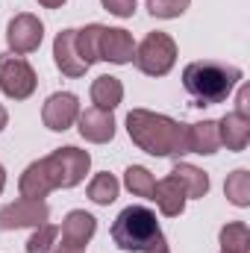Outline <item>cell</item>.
<instances>
[{
  "instance_id": "obj_1",
  "label": "cell",
  "mask_w": 250,
  "mask_h": 253,
  "mask_svg": "<svg viewBox=\"0 0 250 253\" xmlns=\"http://www.w3.org/2000/svg\"><path fill=\"white\" fill-rule=\"evenodd\" d=\"M126 132L132 144L150 156H183L186 147V124L150 112V109H132L126 115Z\"/></svg>"
},
{
  "instance_id": "obj_2",
  "label": "cell",
  "mask_w": 250,
  "mask_h": 253,
  "mask_svg": "<svg viewBox=\"0 0 250 253\" xmlns=\"http://www.w3.org/2000/svg\"><path fill=\"white\" fill-rule=\"evenodd\" d=\"M242 83V68L215 59H197L183 68V85L197 106H215L224 103L233 88Z\"/></svg>"
},
{
  "instance_id": "obj_3",
  "label": "cell",
  "mask_w": 250,
  "mask_h": 253,
  "mask_svg": "<svg viewBox=\"0 0 250 253\" xmlns=\"http://www.w3.org/2000/svg\"><path fill=\"white\" fill-rule=\"evenodd\" d=\"M165 236L159 230L156 212H150L147 206H126L124 212L115 218V224H112V242L121 251L144 253L147 248H153Z\"/></svg>"
},
{
  "instance_id": "obj_4",
  "label": "cell",
  "mask_w": 250,
  "mask_h": 253,
  "mask_svg": "<svg viewBox=\"0 0 250 253\" xmlns=\"http://www.w3.org/2000/svg\"><path fill=\"white\" fill-rule=\"evenodd\" d=\"M42 168H44L53 189H74L85 180V174L91 168V156H88V150H80V147L68 144V147L53 150L50 156H44Z\"/></svg>"
},
{
  "instance_id": "obj_5",
  "label": "cell",
  "mask_w": 250,
  "mask_h": 253,
  "mask_svg": "<svg viewBox=\"0 0 250 253\" xmlns=\"http://www.w3.org/2000/svg\"><path fill=\"white\" fill-rule=\"evenodd\" d=\"M135 68L147 77H165L174 62H177V42L168 36V33H147L144 42L135 47V56H132Z\"/></svg>"
},
{
  "instance_id": "obj_6",
  "label": "cell",
  "mask_w": 250,
  "mask_h": 253,
  "mask_svg": "<svg viewBox=\"0 0 250 253\" xmlns=\"http://www.w3.org/2000/svg\"><path fill=\"white\" fill-rule=\"evenodd\" d=\"M39 85V77L33 65L18 53H0V91L12 100H27L33 97Z\"/></svg>"
},
{
  "instance_id": "obj_7",
  "label": "cell",
  "mask_w": 250,
  "mask_h": 253,
  "mask_svg": "<svg viewBox=\"0 0 250 253\" xmlns=\"http://www.w3.org/2000/svg\"><path fill=\"white\" fill-rule=\"evenodd\" d=\"M42 39H44V24H42L36 15H30V12L15 15V18L9 21V27H6V44H9V50L18 53V56L39 50Z\"/></svg>"
},
{
  "instance_id": "obj_8",
  "label": "cell",
  "mask_w": 250,
  "mask_h": 253,
  "mask_svg": "<svg viewBox=\"0 0 250 253\" xmlns=\"http://www.w3.org/2000/svg\"><path fill=\"white\" fill-rule=\"evenodd\" d=\"M50 209L44 200L18 197L15 203H6L0 209V230H24V227H42L47 221Z\"/></svg>"
},
{
  "instance_id": "obj_9",
  "label": "cell",
  "mask_w": 250,
  "mask_h": 253,
  "mask_svg": "<svg viewBox=\"0 0 250 253\" xmlns=\"http://www.w3.org/2000/svg\"><path fill=\"white\" fill-rule=\"evenodd\" d=\"M80 100H77V94H71V91H56V94H50L47 100H44V109H42V121L47 129H53V132H65V129H71V126L77 124V118H80Z\"/></svg>"
},
{
  "instance_id": "obj_10",
  "label": "cell",
  "mask_w": 250,
  "mask_h": 253,
  "mask_svg": "<svg viewBox=\"0 0 250 253\" xmlns=\"http://www.w3.org/2000/svg\"><path fill=\"white\" fill-rule=\"evenodd\" d=\"M94 230H97V221H94V215H88L85 209H74V212H68L62 221V248H71V251H83L88 242H91V236H94Z\"/></svg>"
},
{
  "instance_id": "obj_11",
  "label": "cell",
  "mask_w": 250,
  "mask_h": 253,
  "mask_svg": "<svg viewBox=\"0 0 250 253\" xmlns=\"http://www.w3.org/2000/svg\"><path fill=\"white\" fill-rule=\"evenodd\" d=\"M135 56V42L132 36L121 30V27H103V36H100V59L112 65H126L132 62Z\"/></svg>"
},
{
  "instance_id": "obj_12",
  "label": "cell",
  "mask_w": 250,
  "mask_h": 253,
  "mask_svg": "<svg viewBox=\"0 0 250 253\" xmlns=\"http://www.w3.org/2000/svg\"><path fill=\"white\" fill-rule=\"evenodd\" d=\"M53 62L65 77H83L88 71V65L80 59L77 50V30H62L53 42Z\"/></svg>"
},
{
  "instance_id": "obj_13",
  "label": "cell",
  "mask_w": 250,
  "mask_h": 253,
  "mask_svg": "<svg viewBox=\"0 0 250 253\" xmlns=\"http://www.w3.org/2000/svg\"><path fill=\"white\" fill-rule=\"evenodd\" d=\"M77 124H80V135H83L85 141L106 144V141L115 138V118H112V112H103V109H97V106L80 112Z\"/></svg>"
},
{
  "instance_id": "obj_14",
  "label": "cell",
  "mask_w": 250,
  "mask_h": 253,
  "mask_svg": "<svg viewBox=\"0 0 250 253\" xmlns=\"http://www.w3.org/2000/svg\"><path fill=\"white\" fill-rule=\"evenodd\" d=\"M150 200H156V206H159V212L165 218H177V215H183L188 197H186V189L180 186V180L168 174L165 180H159L153 186V197Z\"/></svg>"
},
{
  "instance_id": "obj_15",
  "label": "cell",
  "mask_w": 250,
  "mask_h": 253,
  "mask_svg": "<svg viewBox=\"0 0 250 253\" xmlns=\"http://www.w3.org/2000/svg\"><path fill=\"white\" fill-rule=\"evenodd\" d=\"M218 138H221V144L227 150L242 153L250 141V118L248 115H239V112H227L218 121Z\"/></svg>"
},
{
  "instance_id": "obj_16",
  "label": "cell",
  "mask_w": 250,
  "mask_h": 253,
  "mask_svg": "<svg viewBox=\"0 0 250 253\" xmlns=\"http://www.w3.org/2000/svg\"><path fill=\"white\" fill-rule=\"evenodd\" d=\"M186 147H188V153H200V156L218 153V147H221L218 121H200V124L186 126Z\"/></svg>"
},
{
  "instance_id": "obj_17",
  "label": "cell",
  "mask_w": 250,
  "mask_h": 253,
  "mask_svg": "<svg viewBox=\"0 0 250 253\" xmlns=\"http://www.w3.org/2000/svg\"><path fill=\"white\" fill-rule=\"evenodd\" d=\"M124 100V83L112 74H103L91 83V103L103 112H112Z\"/></svg>"
},
{
  "instance_id": "obj_18",
  "label": "cell",
  "mask_w": 250,
  "mask_h": 253,
  "mask_svg": "<svg viewBox=\"0 0 250 253\" xmlns=\"http://www.w3.org/2000/svg\"><path fill=\"white\" fill-rule=\"evenodd\" d=\"M18 189H21V197H33V200H44L53 191L47 174H44V168H42V159L33 162V165H27V171L18 180Z\"/></svg>"
},
{
  "instance_id": "obj_19",
  "label": "cell",
  "mask_w": 250,
  "mask_h": 253,
  "mask_svg": "<svg viewBox=\"0 0 250 253\" xmlns=\"http://www.w3.org/2000/svg\"><path fill=\"white\" fill-rule=\"evenodd\" d=\"M171 177L180 180V186L186 189V197H206V191H209V174L188 162H177L171 168Z\"/></svg>"
},
{
  "instance_id": "obj_20",
  "label": "cell",
  "mask_w": 250,
  "mask_h": 253,
  "mask_svg": "<svg viewBox=\"0 0 250 253\" xmlns=\"http://www.w3.org/2000/svg\"><path fill=\"white\" fill-rule=\"evenodd\" d=\"M100 36H103V24H88V27L77 30V50L88 68L100 59Z\"/></svg>"
},
{
  "instance_id": "obj_21",
  "label": "cell",
  "mask_w": 250,
  "mask_h": 253,
  "mask_svg": "<svg viewBox=\"0 0 250 253\" xmlns=\"http://www.w3.org/2000/svg\"><path fill=\"white\" fill-rule=\"evenodd\" d=\"M221 251L224 253H250V230L245 221H233L221 227Z\"/></svg>"
},
{
  "instance_id": "obj_22",
  "label": "cell",
  "mask_w": 250,
  "mask_h": 253,
  "mask_svg": "<svg viewBox=\"0 0 250 253\" xmlns=\"http://www.w3.org/2000/svg\"><path fill=\"white\" fill-rule=\"evenodd\" d=\"M224 194L233 206H250V171L245 168L233 171L224 183Z\"/></svg>"
},
{
  "instance_id": "obj_23",
  "label": "cell",
  "mask_w": 250,
  "mask_h": 253,
  "mask_svg": "<svg viewBox=\"0 0 250 253\" xmlns=\"http://www.w3.org/2000/svg\"><path fill=\"white\" fill-rule=\"evenodd\" d=\"M118 180L109 174V171H100L91 183H88V197L97 203V206H109V203H115V197H118Z\"/></svg>"
},
{
  "instance_id": "obj_24",
  "label": "cell",
  "mask_w": 250,
  "mask_h": 253,
  "mask_svg": "<svg viewBox=\"0 0 250 253\" xmlns=\"http://www.w3.org/2000/svg\"><path fill=\"white\" fill-rule=\"evenodd\" d=\"M124 186L135 197H153V186H156V180H153V174L147 171V168H141V165H129L124 171Z\"/></svg>"
},
{
  "instance_id": "obj_25",
  "label": "cell",
  "mask_w": 250,
  "mask_h": 253,
  "mask_svg": "<svg viewBox=\"0 0 250 253\" xmlns=\"http://www.w3.org/2000/svg\"><path fill=\"white\" fill-rule=\"evenodd\" d=\"M56 236H59V227H53V224L44 221V224L36 227V233L27 239V253H50Z\"/></svg>"
},
{
  "instance_id": "obj_26",
  "label": "cell",
  "mask_w": 250,
  "mask_h": 253,
  "mask_svg": "<svg viewBox=\"0 0 250 253\" xmlns=\"http://www.w3.org/2000/svg\"><path fill=\"white\" fill-rule=\"evenodd\" d=\"M191 0H147V9L153 18H180Z\"/></svg>"
},
{
  "instance_id": "obj_27",
  "label": "cell",
  "mask_w": 250,
  "mask_h": 253,
  "mask_svg": "<svg viewBox=\"0 0 250 253\" xmlns=\"http://www.w3.org/2000/svg\"><path fill=\"white\" fill-rule=\"evenodd\" d=\"M100 3H103L106 12H112V15H118V18H132L135 9H138L135 0H100Z\"/></svg>"
},
{
  "instance_id": "obj_28",
  "label": "cell",
  "mask_w": 250,
  "mask_h": 253,
  "mask_svg": "<svg viewBox=\"0 0 250 253\" xmlns=\"http://www.w3.org/2000/svg\"><path fill=\"white\" fill-rule=\"evenodd\" d=\"M250 88L248 85H242V88H239V109H236V112H239V115H248L250 118Z\"/></svg>"
},
{
  "instance_id": "obj_29",
  "label": "cell",
  "mask_w": 250,
  "mask_h": 253,
  "mask_svg": "<svg viewBox=\"0 0 250 253\" xmlns=\"http://www.w3.org/2000/svg\"><path fill=\"white\" fill-rule=\"evenodd\" d=\"M144 253H171V251H168V245H165V239H162V242H156L153 248H147Z\"/></svg>"
},
{
  "instance_id": "obj_30",
  "label": "cell",
  "mask_w": 250,
  "mask_h": 253,
  "mask_svg": "<svg viewBox=\"0 0 250 253\" xmlns=\"http://www.w3.org/2000/svg\"><path fill=\"white\" fill-rule=\"evenodd\" d=\"M39 3H42V6H47V9H59L65 0H39Z\"/></svg>"
},
{
  "instance_id": "obj_31",
  "label": "cell",
  "mask_w": 250,
  "mask_h": 253,
  "mask_svg": "<svg viewBox=\"0 0 250 253\" xmlns=\"http://www.w3.org/2000/svg\"><path fill=\"white\" fill-rule=\"evenodd\" d=\"M6 124H9V112L0 106V132H3V126H6Z\"/></svg>"
},
{
  "instance_id": "obj_32",
  "label": "cell",
  "mask_w": 250,
  "mask_h": 253,
  "mask_svg": "<svg viewBox=\"0 0 250 253\" xmlns=\"http://www.w3.org/2000/svg\"><path fill=\"white\" fill-rule=\"evenodd\" d=\"M6 189V171H3V165H0V191Z\"/></svg>"
},
{
  "instance_id": "obj_33",
  "label": "cell",
  "mask_w": 250,
  "mask_h": 253,
  "mask_svg": "<svg viewBox=\"0 0 250 253\" xmlns=\"http://www.w3.org/2000/svg\"><path fill=\"white\" fill-rule=\"evenodd\" d=\"M221 253H224V251H221Z\"/></svg>"
}]
</instances>
